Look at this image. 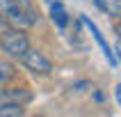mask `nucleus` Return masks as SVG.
<instances>
[{"label":"nucleus","instance_id":"obj_1","mask_svg":"<svg viewBox=\"0 0 121 117\" xmlns=\"http://www.w3.org/2000/svg\"><path fill=\"white\" fill-rule=\"evenodd\" d=\"M0 16L14 28H32L39 21V12L32 0H0Z\"/></svg>","mask_w":121,"mask_h":117},{"label":"nucleus","instance_id":"obj_2","mask_svg":"<svg viewBox=\"0 0 121 117\" xmlns=\"http://www.w3.org/2000/svg\"><path fill=\"white\" fill-rule=\"evenodd\" d=\"M0 48H2L9 57L21 60V55L30 48V39L25 37V32H23L21 28L7 25L5 30L0 32Z\"/></svg>","mask_w":121,"mask_h":117},{"label":"nucleus","instance_id":"obj_3","mask_svg":"<svg viewBox=\"0 0 121 117\" xmlns=\"http://www.w3.org/2000/svg\"><path fill=\"white\" fill-rule=\"evenodd\" d=\"M21 64L27 69V71H32V74H39V76H48L53 71V62L48 60L46 55L41 53V51H34V48H27L25 53L21 55Z\"/></svg>","mask_w":121,"mask_h":117},{"label":"nucleus","instance_id":"obj_4","mask_svg":"<svg viewBox=\"0 0 121 117\" xmlns=\"http://www.w3.org/2000/svg\"><path fill=\"white\" fill-rule=\"evenodd\" d=\"M32 101V92L25 87H0V106H25Z\"/></svg>","mask_w":121,"mask_h":117},{"label":"nucleus","instance_id":"obj_5","mask_svg":"<svg viewBox=\"0 0 121 117\" xmlns=\"http://www.w3.org/2000/svg\"><path fill=\"white\" fill-rule=\"evenodd\" d=\"M80 21L85 23V25H87V30L91 32V37L96 39V44H98V48H101V51H103V55H105V60L110 62V67H117V53L112 51V48H110V44L105 41V37H103V32L98 30V25H96L94 21H89V16H85V14L80 16Z\"/></svg>","mask_w":121,"mask_h":117},{"label":"nucleus","instance_id":"obj_6","mask_svg":"<svg viewBox=\"0 0 121 117\" xmlns=\"http://www.w3.org/2000/svg\"><path fill=\"white\" fill-rule=\"evenodd\" d=\"M48 2H50V21H53L60 30H64V28L69 25V12H66V7L62 5L60 0H48Z\"/></svg>","mask_w":121,"mask_h":117},{"label":"nucleus","instance_id":"obj_7","mask_svg":"<svg viewBox=\"0 0 121 117\" xmlns=\"http://www.w3.org/2000/svg\"><path fill=\"white\" fill-rule=\"evenodd\" d=\"M94 5L105 16H112V19H119L121 16V0H94Z\"/></svg>","mask_w":121,"mask_h":117},{"label":"nucleus","instance_id":"obj_8","mask_svg":"<svg viewBox=\"0 0 121 117\" xmlns=\"http://www.w3.org/2000/svg\"><path fill=\"white\" fill-rule=\"evenodd\" d=\"M14 76H16V71H14V64H12V62L0 60V87H2V85H7V83L14 78Z\"/></svg>","mask_w":121,"mask_h":117},{"label":"nucleus","instance_id":"obj_9","mask_svg":"<svg viewBox=\"0 0 121 117\" xmlns=\"http://www.w3.org/2000/svg\"><path fill=\"white\" fill-rule=\"evenodd\" d=\"M114 99H117V103H119V108H121V83L114 87Z\"/></svg>","mask_w":121,"mask_h":117},{"label":"nucleus","instance_id":"obj_10","mask_svg":"<svg viewBox=\"0 0 121 117\" xmlns=\"http://www.w3.org/2000/svg\"><path fill=\"white\" fill-rule=\"evenodd\" d=\"M114 32L119 34V39H121V16H119V21H117V25H114Z\"/></svg>","mask_w":121,"mask_h":117}]
</instances>
